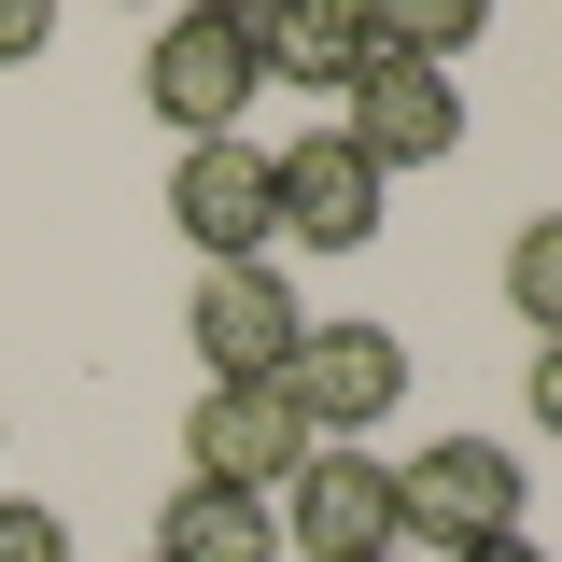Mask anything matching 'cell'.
<instances>
[{
  "label": "cell",
  "instance_id": "obj_1",
  "mask_svg": "<svg viewBox=\"0 0 562 562\" xmlns=\"http://www.w3.org/2000/svg\"><path fill=\"white\" fill-rule=\"evenodd\" d=\"M492 535H520V450H492V436H436L394 464V549L408 562H464Z\"/></svg>",
  "mask_w": 562,
  "mask_h": 562
},
{
  "label": "cell",
  "instance_id": "obj_2",
  "mask_svg": "<svg viewBox=\"0 0 562 562\" xmlns=\"http://www.w3.org/2000/svg\"><path fill=\"white\" fill-rule=\"evenodd\" d=\"M281 408L310 422V450H351L408 408V338L394 324H310L295 366H281Z\"/></svg>",
  "mask_w": 562,
  "mask_h": 562
},
{
  "label": "cell",
  "instance_id": "obj_3",
  "mask_svg": "<svg viewBox=\"0 0 562 562\" xmlns=\"http://www.w3.org/2000/svg\"><path fill=\"white\" fill-rule=\"evenodd\" d=\"M338 140L380 169V183H394V169H436V155L464 140V85H450L436 57H380V43H366V70L338 85Z\"/></svg>",
  "mask_w": 562,
  "mask_h": 562
},
{
  "label": "cell",
  "instance_id": "obj_4",
  "mask_svg": "<svg viewBox=\"0 0 562 562\" xmlns=\"http://www.w3.org/2000/svg\"><path fill=\"white\" fill-rule=\"evenodd\" d=\"M183 338H198L211 394H254V380H281V366H295L310 310H295V281L254 254V268H198V310H183Z\"/></svg>",
  "mask_w": 562,
  "mask_h": 562
},
{
  "label": "cell",
  "instance_id": "obj_5",
  "mask_svg": "<svg viewBox=\"0 0 562 562\" xmlns=\"http://www.w3.org/2000/svg\"><path fill=\"white\" fill-rule=\"evenodd\" d=\"M281 549L295 562H408L394 549V464L380 450H310L281 479Z\"/></svg>",
  "mask_w": 562,
  "mask_h": 562
},
{
  "label": "cell",
  "instance_id": "obj_6",
  "mask_svg": "<svg viewBox=\"0 0 562 562\" xmlns=\"http://www.w3.org/2000/svg\"><path fill=\"white\" fill-rule=\"evenodd\" d=\"M140 99L183 140H239V113H254V43H239V14H169L155 57H140Z\"/></svg>",
  "mask_w": 562,
  "mask_h": 562
},
{
  "label": "cell",
  "instance_id": "obj_7",
  "mask_svg": "<svg viewBox=\"0 0 562 562\" xmlns=\"http://www.w3.org/2000/svg\"><path fill=\"white\" fill-rule=\"evenodd\" d=\"M268 198H281V239H310V254H366V239L394 225V183H380L338 127L281 140V155H268Z\"/></svg>",
  "mask_w": 562,
  "mask_h": 562
},
{
  "label": "cell",
  "instance_id": "obj_8",
  "mask_svg": "<svg viewBox=\"0 0 562 562\" xmlns=\"http://www.w3.org/2000/svg\"><path fill=\"white\" fill-rule=\"evenodd\" d=\"M169 225L198 239L211 268H254L281 239V198H268V155L254 140H183V169H169Z\"/></svg>",
  "mask_w": 562,
  "mask_h": 562
},
{
  "label": "cell",
  "instance_id": "obj_9",
  "mask_svg": "<svg viewBox=\"0 0 562 562\" xmlns=\"http://www.w3.org/2000/svg\"><path fill=\"white\" fill-rule=\"evenodd\" d=\"M183 450H198V479H211V492H281L295 464H310V422L281 408V380H254V394H198Z\"/></svg>",
  "mask_w": 562,
  "mask_h": 562
},
{
  "label": "cell",
  "instance_id": "obj_10",
  "mask_svg": "<svg viewBox=\"0 0 562 562\" xmlns=\"http://www.w3.org/2000/svg\"><path fill=\"white\" fill-rule=\"evenodd\" d=\"M239 43H254V85H324L338 99L366 70V14H338V0H254Z\"/></svg>",
  "mask_w": 562,
  "mask_h": 562
},
{
  "label": "cell",
  "instance_id": "obj_11",
  "mask_svg": "<svg viewBox=\"0 0 562 562\" xmlns=\"http://www.w3.org/2000/svg\"><path fill=\"white\" fill-rule=\"evenodd\" d=\"M155 562H281L268 492H211V479H183V492H169V520H155Z\"/></svg>",
  "mask_w": 562,
  "mask_h": 562
},
{
  "label": "cell",
  "instance_id": "obj_12",
  "mask_svg": "<svg viewBox=\"0 0 562 562\" xmlns=\"http://www.w3.org/2000/svg\"><path fill=\"white\" fill-rule=\"evenodd\" d=\"M506 310H520L535 338H562V211H535V225L506 239Z\"/></svg>",
  "mask_w": 562,
  "mask_h": 562
},
{
  "label": "cell",
  "instance_id": "obj_13",
  "mask_svg": "<svg viewBox=\"0 0 562 562\" xmlns=\"http://www.w3.org/2000/svg\"><path fill=\"white\" fill-rule=\"evenodd\" d=\"M0 562H70V520L43 492H0Z\"/></svg>",
  "mask_w": 562,
  "mask_h": 562
},
{
  "label": "cell",
  "instance_id": "obj_14",
  "mask_svg": "<svg viewBox=\"0 0 562 562\" xmlns=\"http://www.w3.org/2000/svg\"><path fill=\"white\" fill-rule=\"evenodd\" d=\"M43 43H57V14H43V0H0V70L43 57Z\"/></svg>",
  "mask_w": 562,
  "mask_h": 562
},
{
  "label": "cell",
  "instance_id": "obj_15",
  "mask_svg": "<svg viewBox=\"0 0 562 562\" xmlns=\"http://www.w3.org/2000/svg\"><path fill=\"white\" fill-rule=\"evenodd\" d=\"M520 394H535V422L562 436V338H535V380H520Z\"/></svg>",
  "mask_w": 562,
  "mask_h": 562
},
{
  "label": "cell",
  "instance_id": "obj_16",
  "mask_svg": "<svg viewBox=\"0 0 562 562\" xmlns=\"http://www.w3.org/2000/svg\"><path fill=\"white\" fill-rule=\"evenodd\" d=\"M464 562H549V549H535V535H492V549H464Z\"/></svg>",
  "mask_w": 562,
  "mask_h": 562
},
{
  "label": "cell",
  "instance_id": "obj_17",
  "mask_svg": "<svg viewBox=\"0 0 562 562\" xmlns=\"http://www.w3.org/2000/svg\"><path fill=\"white\" fill-rule=\"evenodd\" d=\"M140 562H155V549H140Z\"/></svg>",
  "mask_w": 562,
  "mask_h": 562
}]
</instances>
